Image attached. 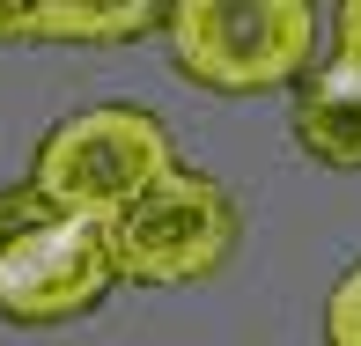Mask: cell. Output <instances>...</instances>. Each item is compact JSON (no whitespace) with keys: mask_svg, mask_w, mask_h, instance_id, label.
Wrapping results in <instances>:
<instances>
[{"mask_svg":"<svg viewBox=\"0 0 361 346\" xmlns=\"http://www.w3.org/2000/svg\"><path fill=\"white\" fill-rule=\"evenodd\" d=\"M118 288L111 243L96 221H74L37 185H0V317L74 324Z\"/></svg>","mask_w":361,"mask_h":346,"instance_id":"6da1fadb","label":"cell"},{"mask_svg":"<svg viewBox=\"0 0 361 346\" xmlns=\"http://www.w3.org/2000/svg\"><path fill=\"white\" fill-rule=\"evenodd\" d=\"M177 170L170 155V125L155 111H133V104H96V111H74L59 118L52 133L37 140V162H30V185L44 192L59 214L74 221H118L126 206L140 199L147 185Z\"/></svg>","mask_w":361,"mask_h":346,"instance_id":"7a4b0ae2","label":"cell"},{"mask_svg":"<svg viewBox=\"0 0 361 346\" xmlns=\"http://www.w3.org/2000/svg\"><path fill=\"white\" fill-rule=\"evenodd\" d=\"M177 67L214 96H258L310 81L317 59V8L302 0H177L162 15Z\"/></svg>","mask_w":361,"mask_h":346,"instance_id":"3957f363","label":"cell"},{"mask_svg":"<svg viewBox=\"0 0 361 346\" xmlns=\"http://www.w3.org/2000/svg\"><path fill=\"white\" fill-rule=\"evenodd\" d=\"M111 266L133 288H185L228 266L236 251V199L200 170H170L162 185H147L118 221H104Z\"/></svg>","mask_w":361,"mask_h":346,"instance_id":"277c9868","label":"cell"},{"mask_svg":"<svg viewBox=\"0 0 361 346\" xmlns=\"http://www.w3.org/2000/svg\"><path fill=\"white\" fill-rule=\"evenodd\" d=\"M295 140L324 170H361V67L354 59H324L295 89Z\"/></svg>","mask_w":361,"mask_h":346,"instance_id":"5b68a950","label":"cell"},{"mask_svg":"<svg viewBox=\"0 0 361 346\" xmlns=\"http://www.w3.org/2000/svg\"><path fill=\"white\" fill-rule=\"evenodd\" d=\"M170 8L155 0H111V8H81V0H52V8H15L0 0V37H23V44H118L155 30Z\"/></svg>","mask_w":361,"mask_h":346,"instance_id":"8992f818","label":"cell"},{"mask_svg":"<svg viewBox=\"0 0 361 346\" xmlns=\"http://www.w3.org/2000/svg\"><path fill=\"white\" fill-rule=\"evenodd\" d=\"M324 346H361V266H347L324 295Z\"/></svg>","mask_w":361,"mask_h":346,"instance_id":"52a82bcc","label":"cell"},{"mask_svg":"<svg viewBox=\"0 0 361 346\" xmlns=\"http://www.w3.org/2000/svg\"><path fill=\"white\" fill-rule=\"evenodd\" d=\"M332 59H354L361 67V0H347V8L332 15Z\"/></svg>","mask_w":361,"mask_h":346,"instance_id":"ba28073f","label":"cell"}]
</instances>
